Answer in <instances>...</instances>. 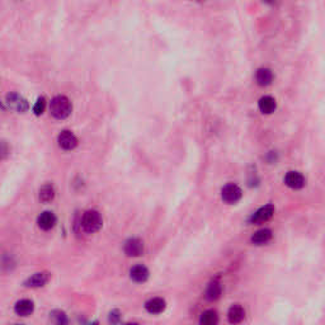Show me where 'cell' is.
Masks as SVG:
<instances>
[{
  "label": "cell",
  "mask_w": 325,
  "mask_h": 325,
  "mask_svg": "<svg viewBox=\"0 0 325 325\" xmlns=\"http://www.w3.org/2000/svg\"><path fill=\"white\" fill-rule=\"evenodd\" d=\"M120 322H121V314H120L117 310H113V311L109 314V324L119 325Z\"/></svg>",
  "instance_id": "24"
},
{
  "label": "cell",
  "mask_w": 325,
  "mask_h": 325,
  "mask_svg": "<svg viewBox=\"0 0 325 325\" xmlns=\"http://www.w3.org/2000/svg\"><path fill=\"white\" fill-rule=\"evenodd\" d=\"M274 214V206L273 205H266V206L260 207L259 210H257L252 216L249 217V223L258 225L268 221Z\"/></svg>",
  "instance_id": "5"
},
{
  "label": "cell",
  "mask_w": 325,
  "mask_h": 325,
  "mask_svg": "<svg viewBox=\"0 0 325 325\" xmlns=\"http://www.w3.org/2000/svg\"><path fill=\"white\" fill-rule=\"evenodd\" d=\"M221 291H222L221 283L219 281H212L206 290V297L210 301H215L221 296Z\"/></svg>",
  "instance_id": "18"
},
{
  "label": "cell",
  "mask_w": 325,
  "mask_h": 325,
  "mask_svg": "<svg viewBox=\"0 0 325 325\" xmlns=\"http://www.w3.org/2000/svg\"><path fill=\"white\" fill-rule=\"evenodd\" d=\"M55 198V188L52 184H45L40 189V200L42 202H51Z\"/></svg>",
  "instance_id": "20"
},
{
  "label": "cell",
  "mask_w": 325,
  "mask_h": 325,
  "mask_svg": "<svg viewBox=\"0 0 325 325\" xmlns=\"http://www.w3.org/2000/svg\"><path fill=\"white\" fill-rule=\"evenodd\" d=\"M80 225L86 233L94 234L103 226V219L97 210H89L83 214Z\"/></svg>",
  "instance_id": "2"
},
{
  "label": "cell",
  "mask_w": 325,
  "mask_h": 325,
  "mask_svg": "<svg viewBox=\"0 0 325 325\" xmlns=\"http://www.w3.org/2000/svg\"><path fill=\"white\" fill-rule=\"evenodd\" d=\"M7 104L10 109L18 112V113H24V112L30 109L28 101L24 98L23 95H20L19 93L16 92L7 94Z\"/></svg>",
  "instance_id": "3"
},
{
  "label": "cell",
  "mask_w": 325,
  "mask_h": 325,
  "mask_svg": "<svg viewBox=\"0 0 325 325\" xmlns=\"http://www.w3.org/2000/svg\"><path fill=\"white\" fill-rule=\"evenodd\" d=\"M89 325H99V324L97 322H93V323H90V324H89Z\"/></svg>",
  "instance_id": "27"
},
{
  "label": "cell",
  "mask_w": 325,
  "mask_h": 325,
  "mask_svg": "<svg viewBox=\"0 0 325 325\" xmlns=\"http://www.w3.org/2000/svg\"><path fill=\"white\" fill-rule=\"evenodd\" d=\"M50 319L53 323V325H68L69 324V319L66 316V314L61 310H53L50 314Z\"/></svg>",
  "instance_id": "21"
},
{
  "label": "cell",
  "mask_w": 325,
  "mask_h": 325,
  "mask_svg": "<svg viewBox=\"0 0 325 325\" xmlns=\"http://www.w3.org/2000/svg\"><path fill=\"white\" fill-rule=\"evenodd\" d=\"M49 281H50L49 272H37L26 279L24 286H27V287H32V289H37V287H43Z\"/></svg>",
  "instance_id": "8"
},
{
  "label": "cell",
  "mask_w": 325,
  "mask_h": 325,
  "mask_svg": "<svg viewBox=\"0 0 325 325\" xmlns=\"http://www.w3.org/2000/svg\"><path fill=\"white\" fill-rule=\"evenodd\" d=\"M165 308H167V302L164 299L161 297H153L149 301H146L145 304V309L149 314H153V315H158L164 311Z\"/></svg>",
  "instance_id": "11"
},
{
  "label": "cell",
  "mask_w": 325,
  "mask_h": 325,
  "mask_svg": "<svg viewBox=\"0 0 325 325\" xmlns=\"http://www.w3.org/2000/svg\"><path fill=\"white\" fill-rule=\"evenodd\" d=\"M57 142H59V146L64 150H72L78 146V138L76 136L72 134L71 131H63L57 137Z\"/></svg>",
  "instance_id": "7"
},
{
  "label": "cell",
  "mask_w": 325,
  "mask_h": 325,
  "mask_svg": "<svg viewBox=\"0 0 325 325\" xmlns=\"http://www.w3.org/2000/svg\"><path fill=\"white\" fill-rule=\"evenodd\" d=\"M45 107H46V101H45L43 97H41V98L37 99L36 104L33 105V112H34V115L37 116L42 115L43 111H45Z\"/></svg>",
  "instance_id": "22"
},
{
  "label": "cell",
  "mask_w": 325,
  "mask_h": 325,
  "mask_svg": "<svg viewBox=\"0 0 325 325\" xmlns=\"http://www.w3.org/2000/svg\"><path fill=\"white\" fill-rule=\"evenodd\" d=\"M221 197L222 200L226 202V204H237L238 201H240V198L243 197V190L237 184L230 183L226 184L225 187L221 189Z\"/></svg>",
  "instance_id": "4"
},
{
  "label": "cell",
  "mask_w": 325,
  "mask_h": 325,
  "mask_svg": "<svg viewBox=\"0 0 325 325\" xmlns=\"http://www.w3.org/2000/svg\"><path fill=\"white\" fill-rule=\"evenodd\" d=\"M285 183L292 189H301L305 186V178L299 171H289L285 177Z\"/></svg>",
  "instance_id": "10"
},
{
  "label": "cell",
  "mask_w": 325,
  "mask_h": 325,
  "mask_svg": "<svg viewBox=\"0 0 325 325\" xmlns=\"http://www.w3.org/2000/svg\"><path fill=\"white\" fill-rule=\"evenodd\" d=\"M72 104L65 95H56L50 102V112L57 120H65L71 115Z\"/></svg>",
  "instance_id": "1"
},
{
  "label": "cell",
  "mask_w": 325,
  "mask_h": 325,
  "mask_svg": "<svg viewBox=\"0 0 325 325\" xmlns=\"http://www.w3.org/2000/svg\"><path fill=\"white\" fill-rule=\"evenodd\" d=\"M256 80L258 83V86H270L273 80L272 70L267 69V68H260V69H258L256 72Z\"/></svg>",
  "instance_id": "16"
},
{
  "label": "cell",
  "mask_w": 325,
  "mask_h": 325,
  "mask_svg": "<svg viewBox=\"0 0 325 325\" xmlns=\"http://www.w3.org/2000/svg\"><path fill=\"white\" fill-rule=\"evenodd\" d=\"M56 222H57V219H56L55 214H53V212H50V211L42 212V214L38 216V219H37L38 227L43 231H49L51 230V229H53Z\"/></svg>",
  "instance_id": "9"
},
{
  "label": "cell",
  "mask_w": 325,
  "mask_h": 325,
  "mask_svg": "<svg viewBox=\"0 0 325 325\" xmlns=\"http://www.w3.org/2000/svg\"><path fill=\"white\" fill-rule=\"evenodd\" d=\"M126 256L128 257H138L144 253V241L138 238H130L125 243Z\"/></svg>",
  "instance_id": "6"
},
{
  "label": "cell",
  "mask_w": 325,
  "mask_h": 325,
  "mask_svg": "<svg viewBox=\"0 0 325 325\" xmlns=\"http://www.w3.org/2000/svg\"><path fill=\"white\" fill-rule=\"evenodd\" d=\"M219 324V315L214 310H207L202 312L200 318V325H217Z\"/></svg>",
  "instance_id": "19"
},
{
  "label": "cell",
  "mask_w": 325,
  "mask_h": 325,
  "mask_svg": "<svg viewBox=\"0 0 325 325\" xmlns=\"http://www.w3.org/2000/svg\"><path fill=\"white\" fill-rule=\"evenodd\" d=\"M10 154V148L9 145H8L7 141H3V140H0V160H3V159H7Z\"/></svg>",
  "instance_id": "23"
},
{
  "label": "cell",
  "mask_w": 325,
  "mask_h": 325,
  "mask_svg": "<svg viewBox=\"0 0 325 325\" xmlns=\"http://www.w3.org/2000/svg\"><path fill=\"white\" fill-rule=\"evenodd\" d=\"M33 310H34V304H33L32 300H19L14 305V311H16L17 315L19 316H30L33 312Z\"/></svg>",
  "instance_id": "12"
},
{
  "label": "cell",
  "mask_w": 325,
  "mask_h": 325,
  "mask_svg": "<svg viewBox=\"0 0 325 325\" xmlns=\"http://www.w3.org/2000/svg\"><path fill=\"white\" fill-rule=\"evenodd\" d=\"M16 325H23V324H16Z\"/></svg>",
  "instance_id": "28"
},
{
  "label": "cell",
  "mask_w": 325,
  "mask_h": 325,
  "mask_svg": "<svg viewBox=\"0 0 325 325\" xmlns=\"http://www.w3.org/2000/svg\"><path fill=\"white\" fill-rule=\"evenodd\" d=\"M258 105H259V109L262 113L270 115V113H273V112H274V109H276L277 107V103L276 99L270 97V95H266V97H262V98L259 99Z\"/></svg>",
  "instance_id": "17"
},
{
  "label": "cell",
  "mask_w": 325,
  "mask_h": 325,
  "mask_svg": "<svg viewBox=\"0 0 325 325\" xmlns=\"http://www.w3.org/2000/svg\"><path fill=\"white\" fill-rule=\"evenodd\" d=\"M130 277L134 282L144 283L148 281L149 278V270L142 264H137V266L132 267L130 271Z\"/></svg>",
  "instance_id": "13"
},
{
  "label": "cell",
  "mask_w": 325,
  "mask_h": 325,
  "mask_svg": "<svg viewBox=\"0 0 325 325\" xmlns=\"http://www.w3.org/2000/svg\"><path fill=\"white\" fill-rule=\"evenodd\" d=\"M272 239V231L270 229H260L252 235V243L254 245H266Z\"/></svg>",
  "instance_id": "15"
},
{
  "label": "cell",
  "mask_w": 325,
  "mask_h": 325,
  "mask_svg": "<svg viewBox=\"0 0 325 325\" xmlns=\"http://www.w3.org/2000/svg\"><path fill=\"white\" fill-rule=\"evenodd\" d=\"M125 325H140V324H138V323H127V324Z\"/></svg>",
  "instance_id": "25"
},
{
  "label": "cell",
  "mask_w": 325,
  "mask_h": 325,
  "mask_svg": "<svg viewBox=\"0 0 325 325\" xmlns=\"http://www.w3.org/2000/svg\"><path fill=\"white\" fill-rule=\"evenodd\" d=\"M0 109H5V108H4L3 103H1V101H0Z\"/></svg>",
  "instance_id": "26"
},
{
  "label": "cell",
  "mask_w": 325,
  "mask_h": 325,
  "mask_svg": "<svg viewBox=\"0 0 325 325\" xmlns=\"http://www.w3.org/2000/svg\"><path fill=\"white\" fill-rule=\"evenodd\" d=\"M227 319H229V322L231 324H239L245 319V310L241 305L239 304H235L229 309V312H227Z\"/></svg>",
  "instance_id": "14"
}]
</instances>
